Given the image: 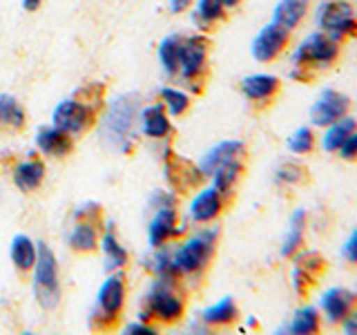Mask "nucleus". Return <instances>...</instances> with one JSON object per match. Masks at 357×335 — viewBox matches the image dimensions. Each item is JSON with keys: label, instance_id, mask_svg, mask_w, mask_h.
<instances>
[{"label": "nucleus", "instance_id": "b1692460", "mask_svg": "<svg viewBox=\"0 0 357 335\" xmlns=\"http://www.w3.org/2000/svg\"><path fill=\"white\" fill-rule=\"evenodd\" d=\"M237 315H239V308L234 304V299L223 297L215 306L204 311V322L210 324V327H228V324L237 320Z\"/></svg>", "mask_w": 357, "mask_h": 335}, {"label": "nucleus", "instance_id": "c85d7f7f", "mask_svg": "<svg viewBox=\"0 0 357 335\" xmlns=\"http://www.w3.org/2000/svg\"><path fill=\"white\" fill-rule=\"evenodd\" d=\"M96 230L89 221H81L76 223L74 230L70 232V246L74 251H83V253H89L96 248Z\"/></svg>", "mask_w": 357, "mask_h": 335}, {"label": "nucleus", "instance_id": "c9c22d12", "mask_svg": "<svg viewBox=\"0 0 357 335\" xmlns=\"http://www.w3.org/2000/svg\"><path fill=\"white\" fill-rule=\"evenodd\" d=\"M337 152L344 161H357V130L349 134V139L342 143V148Z\"/></svg>", "mask_w": 357, "mask_h": 335}, {"label": "nucleus", "instance_id": "f257e3e1", "mask_svg": "<svg viewBox=\"0 0 357 335\" xmlns=\"http://www.w3.org/2000/svg\"><path fill=\"white\" fill-rule=\"evenodd\" d=\"M342 52V43L331 38L326 31H315L299 45L293 56V76L299 81H308L317 70L337 63Z\"/></svg>", "mask_w": 357, "mask_h": 335}, {"label": "nucleus", "instance_id": "7ed1b4c3", "mask_svg": "<svg viewBox=\"0 0 357 335\" xmlns=\"http://www.w3.org/2000/svg\"><path fill=\"white\" fill-rule=\"evenodd\" d=\"M36 275H33V293L43 308H56L61 302V282L56 257L47 244H38L36 257Z\"/></svg>", "mask_w": 357, "mask_h": 335}, {"label": "nucleus", "instance_id": "5701e85b", "mask_svg": "<svg viewBox=\"0 0 357 335\" xmlns=\"http://www.w3.org/2000/svg\"><path fill=\"white\" fill-rule=\"evenodd\" d=\"M38 248L27 234H16L11 239V262H14L20 271H29V268L36 264Z\"/></svg>", "mask_w": 357, "mask_h": 335}, {"label": "nucleus", "instance_id": "f704fd0d", "mask_svg": "<svg viewBox=\"0 0 357 335\" xmlns=\"http://www.w3.org/2000/svg\"><path fill=\"white\" fill-rule=\"evenodd\" d=\"M297 260H304V262H299V266L304 268V271H308L310 275H319L324 268H326V260L324 257H319L317 253H306L304 251V255H299Z\"/></svg>", "mask_w": 357, "mask_h": 335}, {"label": "nucleus", "instance_id": "ddd939ff", "mask_svg": "<svg viewBox=\"0 0 357 335\" xmlns=\"http://www.w3.org/2000/svg\"><path fill=\"white\" fill-rule=\"evenodd\" d=\"M355 304H357V295L351 293L349 288H331L319 299L324 315L333 324H340L355 308Z\"/></svg>", "mask_w": 357, "mask_h": 335}, {"label": "nucleus", "instance_id": "c756f323", "mask_svg": "<svg viewBox=\"0 0 357 335\" xmlns=\"http://www.w3.org/2000/svg\"><path fill=\"white\" fill-rule=\"evenodd\" d=\"M25 123V112L18 105V100L9 94H0V126L20 128Z\"/></svg>", "mask_w": 357, "mask_h": 335}, {"label": "nucleus", "instance_id": "bb28decb", "mask_svg": "<svg viewBox=\"0 0 357 335\" xmlns=\"http://www.w3.org/2000/svg\"><path fill=\"white\" fill-rule=\"evenodd\" d=\"M321 331V313L315 306H304L295 313L290 322V333H319Z\"/></svg>", "mask_w": 357, "mask_h": 335}, {"label": "nucleus", "instance_id": "72a5a7b5", "mask_svg": "<svg viewBox=\"0 0 357 335\" xmlns=\"http://www.w3.org/2000/svg\"><path fill=\"white\" fill-rule=\"evenodd\" d=\"M306 168H301L299 163L288 161L277 170V179L282 184H304L306 181Z\"/></svg>", "mask_w": 357, "mask_h": 335}, {"label": "nucleus", "instance_id": "cd10ccee", "mask_svg": "<svg viewBox=\"0 0 357 335\" xmlns=\"http://www.w3.org/2000/svg\"><path fill=\"white\" fill-rule=\"evenodd\" d=\"M241 172H243L241 159L230 161V163H223L221 168H217L215 174H212V179H215V188L219 190V193H223V195L230 193V190L237 186Z\"/></svg>", "mask_w": 357, "mask_h": 335}, {"label": "nucleus", "instance_id": "4be33fe9", "mask_svg": "<svg viewBox=\"0 0 357 335\" xmlns=\"http://www.w3.org/2000/svg\"><path fill=\"white\" fill-rule=\"evenodd\" d=\"M43 177H45V165L36 159H29L16 168L14 184L22 193H31V190H36L43 184Z\"/></svg>", "mask_w": 357, "mask_h": 335}, {"label": "nucleus", "instance_id": "a211bd4d", "mask_svg": "<svg viewBox=\"0 0 357 335\" xmlns=\"http://www.w3.org/2000/svg\"><path fill=\"white\" fill-rule=\"evenodd\" d=\"M38 148L50 154V156H65L67 152L72 150V139L70 134L59 130V128H47V130H40L38 137H36Z\"/></svg>", "mask_w": 357, "mask_h": 335}, {"label": "nucleus", "instance_id": "a878e982", "mask_svg": "<svg viewBox=\"0 0 357 335\" xmlns=\"http://www.w3.org/2000/svg\"><path fill=\"white\" fill-rule=\"evenodd\" d=\"M226 0H199L195 11V22L201 29H210L215 22L226 16Z\"/></svg>", "mask_w": 357, "mask_h": 335}, {"label": "nucleus", "instance_id": "a19ab883", "mask_svg": "<svg viewBox=\"0 0 357 335\" xmlns=\"http://www.w3.org/2000/svg\"><path fill=\"white\" fill-rule=\"evenodd\" d=\"M43 0H22V7H25L27 11H36L40 7Z\"/></svg>", "mask_w": 357, "mask_h": 335}, {"label": "nucleus", "instance_id": "473e14b6", "mask_svg": "<svg viewBox=\"0 0 357 335\" xmlns=\"http://www.w3.org/2000/svg\"><path fill=\"white\" fill-rule=\"evenodd\" d=\"M161 98H163V105L167 107L172 117H181L183 112L190 107V96L183 94L181 89H174V87H163L161 89Z\"/></svg>", "mask_w": 357, "mask_h": 335}, {"label": "nucleus", "instance_id": "f03ea898", "mask_svg": "<svg viewBox=\"0 0 357 335\" xmlns=\"http://www.w3.org/2000/svg\"><path fill=\"white\" fill-rule=\"evenodd\" d=\"M139 112V96L137 94H121L112 100L107 114L103 119V141L112 148L130 150V134L134 128V119Z\"/></svg>", "mask_w": 357, "mask_h": 335}, {"label": "nucleus", "instance_id": "dca6fc26", "mask_svg": "<svg viewBox=\"0 0 357 335\" xmlns=\"http://www.w3.org/2000/svg\"><path fill=\"white\" fill-rule=\"evenodd\" d=\"M308 11H310V0H279L273 14V22L293 31L304 22Z\"/></svg>", "mask_w": 357, "mask_h": 335}, {"label": "nucleus", "instance_id": "58836bf2", "mask_svg": "<svg viewBox=\"0 0 357 335\" xmlns=\"http://www.w3.org/2000/svg\"><path fill=\"white\" fill-rule=\"evenodd\" d=\"M126 333L128 335H137V333H141V335H152L154 331L150 327H145V324H141V322H134V324H130V327L126 329Z\"/></svg>", "mask_w": 357, "mask_h": 335}, {"label": "nucleus", "instance_id": "9b49d317", "mask_svg": "<svg viewBox=\"0 0 357 335\" xmlns=\"http://www.w3.org/2000/svg\"><path fill=\"white\" fill-rule=\"evenodd\" d=\"M243 154H245V145L241 141H221L219 145H215V148L204 154V159L199 161V172L204 177H212L217 168H221L223 163L237 161Z\"/></svg>", "mask_w": 357, "mask_h": 335}, {"label": "nucleus", "instance_id": "39448f33", "mask_svg": "<svg viewBox=\"0 0 357 335\" xmlns=\"http://www.w3.org/2000/svg\"><path fill=\"white\" fill-rule=\"evenodd\" d=\"M215 241H217V230H204L195 234L192 239L185 241L181 248L176 251L174 255V271H181V273H199L204 268L212 253H215Z\"/></svg>", "mask_w": 357, "mask_h": 335}, {"label": "nucleus", "instance_id": "7c9ffc66", "mask_svg": "<svg viewBox=\"0 0 357 335\" xmlns=\"http://www.w3.org/2000/svg\"><path fill=\"white\" fill-rule=\"evenodd\" d=\"M288 148L295 154H310L317 150V137L312 128H299L293 132V137L288 139Z\"/></svg>", "mask_w": 357, "mask_h": 335}, {"label": "nucleus", "instance_id": "f3484780", "mask_svg": "<svg viewBox=\"0 0 357 335\" xmlns=\"http://www.w3.org/2000/svg\"><path fill=\"white\" fill-rule=\"evenodd\" d=\"M174 226H176V212L172 204H163L150 221V244L161 246L167 237L174 234Z\"/></svg>", "mask_w": 357, "mask_h": 335}, {"label": "nucleus", "instance_id": "79ce46f5", "mask_svg": "<svg viewBox=\"0 0 357 335\" xmlns=\"http://www.w3.org/2000/svg\"><path fill=\"white\" fill-rule=\"evenodd\" d=\"M241 5V0H226V7L228 9H234V7H239Z\"/></svg>", "mask_w": 357, "mask_h": 335}, {"label": "nucleus", "instance_id": "4c0bfd02", "mask_svg": "<svg viewBox=\"0 0 357 335\" xmlns=\"http://www.w3.org/2000/svg\"><path fill=\"white\" fill-rule=\"evenodd\" d=\"M340 327L344 333H357V308H353L349 315L340 322Z\"/></svg>", "mask_w": 357, "mask_h": 335}, {"label": "nucleus", "instance_id": "1a4fd4ad", "mask_svg": "<svg viewBox=\"0 0 357 335\" xmlns=\"http://www.w3.org/2000/svg\"><path fill=\"white\" fill-rule=\"evenodd\" d=\"M208 50L210 43L206 36H190L183 38L181 45V61H178V74L185 81H197L208 67Z\"/></svg>", "mask_w": 357, "mask_h": 335}, {"label": "nucleus", "instance_id": "20e7f679", "mask_svg": "<svg viewBox=\"0 0 357 335\" xmlns=\"http://www.w3.org/2000/svg\"><path fill=\"white\" fill-rule=\"evenodd\" d=\"M317 25L337 43L357 38V16L346 0H326L317 9Z\"/></svg>", "mask_w": 357, "mask_h": 335}, {"label": "nucleus", "instance_id": "393cba45", "mask_svg": "<svg viewBox=\"0 0 357 335\" xmlns=\"http://www.w3.org/2000/svg\"><path fill=\"white\" fill-rule=\"evenodd\" d=\"M181 45H183V36L178 34H172L161 40L159 45V61L163 65L165 74H178V61H181Z\"/></svg>", "mask_w": 357, "mask_h": 335}, {"label": "nucleus", "instance_id": "aec40b11", "mask_svg": "<svg viewBox=\"0 0 357 335\" xmlns=\"http://www.w3.org/2000/svg\"><path fill=\"white\" fill-rule=\"evenodd\" d=\"M141 121H143V132L152 139H165L167 134L172 132V126H170V121H167L161 105L145 107L141 114Z\"/></svg>", "mask_w": 357, "mask_h": 335}, {"label": "nucleus", "instance_id": "ea45409f", "mask_svg": "<svg viewBox=\"0 0 357 335\" xmlns=\"http://www.w3.org/2000/svg\"><path fill=\"white\" fill-rule=\"evenodd\" d=\"M190 5H192V0H170V11L172 14H181Z\"/></svg>", "mask_w": 357, "mask_h": 335}, {"label": "nucleus", "instance_id": "4468645a", "mask_svg": "<svg viewBox=\"0 0 357 335\" xmlns=\"http://www.w3.org/2000/svg\"><path fill=\"white\" fill-rule=\"evenodd\" d=\"M279 89H282V81L271 74H252V76H245L241 81L243 96L250 100H257V103H268V100H273L279 94Z\"/></svg>", "mask_w": 357, "mask_h": 335}, {"label": "nucleus", "instance_id": "e433bc0d", "mask_svg": "<svg viewBox=\"0 0 357 335\" xmlns=\"http://www.w3.org/2000/svg\"><path fill=\"white\" fill-rule=\"evenodd\" d=\"M342 253H344V257H346V262L357 266V230H353V232H351V237L346 239Z\"/></svg>", "mask_w": 357, "mask_h": 335}, {"label": "nucleus", "instance_id": "0eeeda50", "mask_svg": "<svg viewBox=\"0 0 357 335\" xmlns=\"http://www.w3.org/2000/svg\"><path fill=\"white\" fill-rule=\"evenodd\" d=\"M290 45V31L277 22L266 25L252 40V56L259 63H273L286 52Z\"/></svg>", "mask_w": 357, "mask_h": 335}, {"label": "nucleus", "instance_id": "9d476101", "mask_svg": "<svg viewBox=\"0 0 357 335\" xmlns=\"http://www.w3.org/2000/svg\"><path fill=\"white\" fill-rule=\"evenodd\" d=\"M89 119H92V112L87 105L78 103V100H61L54 110V126L67 132V134H78L87 128Z\"/></svg>", "mask_w": 357, "mask_h": 335}, {"label": "nucleus", "instance_id": "2f4dec72", "mask_svg": "<svg viewBox=\"0 0 357 335\" xmlns=\"http://www.w3.org/2000/svg\"><path fill=\"white\" fill-rule=\"evenodd\" d=\"M100 244H103V251H105V257H107V268H119L128 262V253L123 251V246L119 244V239L114 237V232L107 230L103 234V239H100Z\"/></svg>", "mask_w": 357, "mask_h": 335}, {"label": "nucleus", "instance_id": "6ab92c4d", "mask_svg": "<svg viewBox=\"0 0 357 335\" xmlns=\"http://www.w3.org/2000/svg\"><path fill=\"white\" fill-rule=\"evenodd\" d=\"M304 232H306V210H295V215L290 217V226L286 232V239L282 246L284 257H295L301 246H304Z\"/></svg>", "mask_w": 357, "mask_h": 335}, {"label": "nucleus", "instance_id": "f8f14e48", "mask_svg": "<svg viewBox=\"0 0 357 335\" xmlns=\"http://www.w3.org/2000/svg\"><path fill=\"white\" fill-rule=\"evenodd\" d=\"M123 299H126V284H123L121 275L107 277L103 286L98 290V318L114 320L119 315V311L123 308Z\"/></svg>", "mask_w": 357, "mask_h": 335}, {"label": "nucleus", "instance_id": "6e6552de", "mask_svg": "<svg viewBox=\"0 0 357 335\" xmlns=\"http://www.w3.org/2000/svg\"><path fill=\"white\" fill-rule=\"evenodd\" d=\"M351 98L337 89H324L321 96L315 100V105L310 107V121L317 128H328L331 123L340 121L342 117L349 114Z\"/></svg>", "mask_w": 357, "mask_h": 335}, {"label": "nucleus", "instance_id": "423d86ee", "mask_svg": "<svg viewBox=\"0 0 357 335\" xmlns=\"http://www.w3.org/2000/svg\"><path fill=\"white\" fill-rule=\"evenodd\" d=\"M145 308L152 318L161 322H176L183 315V299L165 282H156L145 295Z\"/></svg>", "mask_w": 357, "mask_h": 335}, {"label": "nucleus", "instance_id": "2eb2a0df", "mask_svg": "<svg viewBox=\"0 0 357 335\" xmlns=\"http://www.w3.org/2000/svg\"><path fill=\"white\" fill-rule=\"evenodd\" d=\"M223 210V193L212 186V188H206L201 190V193L195 197L192 206H190V215H192L195 221H212L219 212Z\"/></svg>", "mask_w": 357, "mask_h": 335}, {"label": "nucleus", "instance_id": "412c9836", "mask_svg": "<svg viewBox=\"0 0 357 335\" xmlns=\"http://www.w3.org/2000/svg\"><path fill=\"white\" fill-rule=\"evenodd\" d=\"M355 130H357V123L349 114L342 117L340 121L331 123V126L326 128V134H324V139H321L324 150H326V152H337L342 148V143L349 139V134L355 132Z\"/></svg>", "mask_w": 357, "mask_h": 335}]
</instances>
